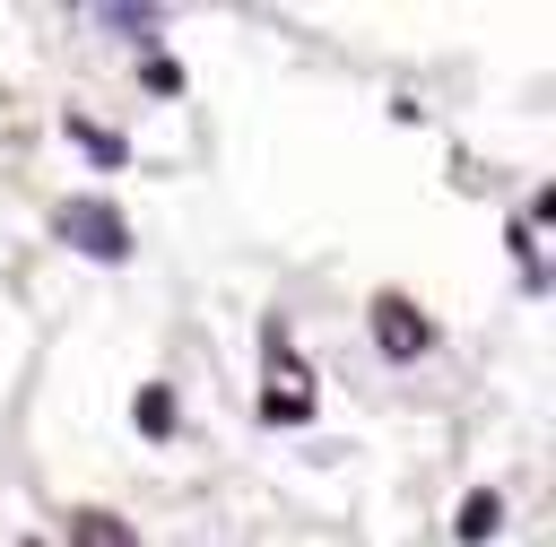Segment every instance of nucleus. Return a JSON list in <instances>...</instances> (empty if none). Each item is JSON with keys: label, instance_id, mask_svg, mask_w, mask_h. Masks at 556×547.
I'll return each instance as SVG.
<instances>
[{"label": "nucleus", "instance_id": "1", "mask_svg": "<svg viewBox=\"0 0 556 547\" xmlns=\"http://www.w3.org/2000/svg\"><path fill=\"white\" fill-rule=\"evenodd\" d=\"M61 234H70L78 252H96V260H122V252H130V226H122V208H104V200H70V208H61Z\"/></svg>", "mask_w": 556, "mask_h": 547}, {"label": "nucleus", "instance_id": "2", "mask_svg": "<svg viewBox=\"0 0 556 547\" xmlns=\"http://www.w3.org/2000/svg\"><path fill=\"white\" fill-rule=\"evenodd\" d=\"M374 339H382L391 356H417V347H426V321H408V304L382 295V304H374Z\"/></svg>", "mask_w": 556, "mask_h": 547}, {"label": "nucleus", "instance_id": "3", "mask_svg": "<svg viewBox=\"0 0 556 547\" xmlns=\"http://www.w3.org/2000/svg\"><path fill=\"white\" fill-rule=\"evenodd\" d=\"M70 547H139L113 512H70Z\"/></svg>", "mask_w": 556, "mask_h": 547}, {"label": "nucleus", "instance_id": "4", "mask_svg": "<svg viewBox=\"0 0 556 547\" xmlns=\"http://www.w3.org/2000/svg\"><path fill=\"white\" fill-rule=\"evenodd\" d=\"M495 521H504V504H495V495H469V504H460V538H469V547H478Z\"/></svg>", "mask_w": 556, "mask_h": 547}]
</instances>
